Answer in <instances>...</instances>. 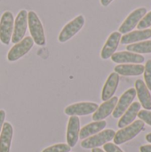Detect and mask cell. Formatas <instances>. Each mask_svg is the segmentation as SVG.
I'll return each mask as SVG.
<instances>
[{
    "label": "cell",
    "mask_w": 151,
    "mask_h": 152,
    "mask_svg": "<svg viewBox=\"0 0 151 152\" xmlns=\"http://www.w3.org/2000/svg\"><path fill=\"white\" fill-rule=\"evenodd\" d=\"M28 27V12L26 10H20L14 20L13 31L11 41L13 44H17L21 41L26 34Z\"/></svg>",
    "instance_id": "7"
},
{
    "label": "cell",
    "mask_w": 151,
    "mask_h": 152,
    "mask_svg": "<svg viewBox=\"0 0 151 152\" xmlns=\"http://www.w3.org/2000/svg\"><path fill=\"white\" fill-rule=\"evenodd\" d=\"M107 126V122L101 120V121H94L85 126L79 132V138L81 140H85L88 137H91L100 132H101Z\"/></svg>",
    "instance_id": "20"
},
{
    "label": "cell",
    "mask_w": 151,
    "mask_h": 152,
    "mask_svg": "<svg viewBox=\"0 0 151 152\" xmlns=\"http://www.w3.org/2000/svg\"><path fill=\"white\" fill-rule=\"evenodd\" d=\"M118 98L117 96H113L109 100L104 102L101 106L98 107L96 111L93 115V121H101L108 118L110 114H112L117 103Z\"/></svg>",
    "instance_id": "15"
},
{
    "label": "cell",
    "mask_w": 151,
    "mask_h": 152,
    "mask_svg": "<svg viewBox=\"0 0 151 152\" xmlns=\"http://www.w3.org/2000/svg\"><path fill=\"white\" fill-rule=\"evenodd\" d=\"M71 148L65 143H59L44 149L42 152H69Z\"/></svg>",
    "instance_id": "23"
},
{
    "label": "cell",
    "mask_w": 151,
    "mask_h": 152,
    "mask_svg": "<svg viewBox=\"0 0 151 152\" xmlns=\"http://www.w3.org/2000/svg\"><path fill=\"white\" fill-rule=\"evenodd\" d=\"M141 110V104L138 102H133L130 107L126 110V111L123 114V116L120 118L117 126L119 128H124L129 125H131L133 121H135L136 117L138 116L139 111Z\"/></svg>",
    "instance_id": "18"
},
{
    "label": "cell",
    "mask_w": 151,
    "mask_h": 152,
    "mask_svg": "<svg viewBox=\"0 0 151 152\" xmlns=\"http://www.w3.org/2000/svg\"><path fill=\"white\" fill-rule=\"evenodd\" d=\"M13 128L8 122H4L0 133V152H10Z\"/></svg>",
    "instance_id": "19"
},
{
    "label": "cell",
    "mask_w": 151,
    "mask_h": 152,
    "mask_svg": "<svg viewBox=\"0 0 151 152\" xmlns=\"http://www.w3.org/2000/svg\"><path fill=\"white\" fill-rule=\"evenodd\" d=\"M85 17L83 15H78L67 23L59 34L58 40L60 43H65L71 39L76 34H77L85 25Z\"/></svg>",
    "instance_id": "4"
},
{
    "label": "cell",
    "mask_w": 151,
    "mask_h": 152,
    "mask_svg": "<svg viewBox=\"0 0 151 152\" xmlns=\"http://www.w3.org/2000/svg\"><path fill=\"white\" fill-rule=\"evenodd\" d=\"M119 75L116 72H112L109 77L107 78L102 91H101V100L106 102L108 100H109L110 98H112L118 87V84H119Z\"/></svg>",
    "instance_id": "14"
},
{
    "label": "cell",
    "mask_w": 151,
    "mask_h": 152,
    "mask_svg": "<svg viewBox=\"0 0 151 152\" xmlns=\"http://www.w3.org/2000/svg\"><path fill=\"white\" fill-rule=\"evenodd\" d=\"M136 96V90L135 88H130L126 90L117 101V103L112 112V116L114 118H119L123 116V114L126 111V110L130 107L133 103Z\"/></svg>",
    "instance_id": "9"
},
{
    "label": "cell",
    "mask_w": 151,
    "mask_h": 152,
    "mask_svg": "<svg viewBox=\"0 0 151 152\" xmlns=\"http://www.w3.org/2000/svg\"><path fill=\"white\" fill-rule=\"evenodd\" d=\"M151 37V29H139L135 31H131L121 37L120 43L123 45H131L143 40H147Z\"/></svg>",
    "instance_id": "17"
},
{
    "label": "cell",
    "mask_w": 151,
    "mask_h": 152,
    "mask_svg": "<svg viewBox=\"0 0 151 152\" xmlns=\"http://www.w3.org/2000/svg\"><path fill=\"white\" fill-rule=\"evenodd\" d=\"M99 105L93 102H78L68 106L65 109V114L68 116H87L94 113Z\"/></svg>",
    "instance_id": "10"
},
{
    "label": "cell",
    "mask_w": 151,
    "mask_h": 152,
    "mask_svg": "<svg viewBox=\"0 0 151 152\" xmlns=\"http://www.w3.org/2000/svg\"><path fill=\"white\" fill-rule=\"evenodd\" d=\"M144 80L145 85L148 87V89L151 91V60L148 61L146 65L144 66Z\"/></svg>",
    "instance_id": "24"
},
{
    "label": "cell",
    "mask_w": 151,
    "mask_h": 152,
    "mask_svg": "<svg viewBox=\"0 0 151 152\" xmlns=\"http://www.w3.org/2000/svg\"><path fill=\"white\" fill-rule=\"evenodd\" d=\"M126 50L134 53H138V54L151 53V40L128 45L126 46Z\"/></svg>",
    "instance_id": "22"
},
{
    "label": "cell",
    "mask_w": 151,
    "mask_h": 152,
    "mask_svg": "<svg viewBox=\"0 0 151 152\" xmlns=\"http://www.w3.org/2000/svg\"><path fill=\"white\" fill-rule=\"evenodd\" d=\"M145 67L142 64H120L115 67L114 70L122 76H140L143 74Z\"/></svg>",
    "instance_id": "21"
},
{
    "label": "cell",
    "mask_w": 151,
    "mask_h": 152,
    "mask_svg": "<svg viewBox=\"0 0 151 152\" xmlns=\"http://www.w3.org/2000/svg\"><path fill=\"white\" fill-rule=\"evenodd\" d=\"M92 152H105L103 150L101 149H99V148H94V149H92Z\"/></svg>",
    "instance_id": "31"
},
{
    "label": "cell",
    "mask_w": 151,
    "mask_h": 152,
    "mask_svg": "<svg viewBox=\"0 0 151 152\" xmlns=\"http://www.w3.org/2000/svg\"><path fill=\"white\" fill-rule=\"evenodd\" d=\"M112 1H113V0H101V4L102 6L106 7V6H108V5L110 4Z\"/></svg>",
    "instance_id": "30"
},
{
    "label": "cell",
    "mask_w": 151,
    "mask_h": 152,
    "mask_svg": "<svg viewBox=\"0 0 151 152\" xmlns=\"http://www.w3.org/2000/svg\"><path fill=\"white\" fill-rule=\"evenodd\" d=\"M116 132L112 129H106L103 130L91 137H88L81 142V147L86 150L94 149L101 147L108 142H109L111 140H113L115 136Z\"/></svg>",
    "instance_id": "3"
},
{
    "label": "cell",
    "mask_w": 151,
    "mask_h": 152,
    "mask_svg": "<svg viewBox=\"0 0 151 152\" xmlns=\"http://www.w3.org/2000/svg\"><path fill=\"white\" fill-rule=\"evenodd\" d=\"M33 45H34V41L31 38V37H24L19 43L14 44V45L10 49V51L7 53V60L12 62L18 61L31 50Z\"/></svg>",
    "instance_id": "6"
},
{
    "label": "cell",
    "mask_w": 151,
    "mask_h": 152,
    "mask_svg": "<svg viewBox=\"0 0 151 152\" xmlns=\"http://www.w3.org/2000/svg\"><path fill=\"white\" fill-rule=\"evenodd\" d=\"M14 26V18L11 12L5 11L0 19V41L4 45H9L12 39Z\"/></svg>",
    "instance_id": "5"
},
{
    "label": "cell",
    "mask_w": 151,
    "mask_h": 152,
    "mask_svg": "<svg viewBox=\"0 0 151 152\" xmlns=\"http://www.w3.org/2000/svg\"><path fill=\"white\" fill-rule=\"evenodd\" d=\"M137 117H139V118L142 121H143L144 123H146L147 125L151 126V111L146 110H140Z\"/></svg>",
    "instance_id": "26"
},
{
    "label": "cell",
    "mask_w": 151,
    "mask_h": 152,
    "mask_svg": "<svg viewBox=\"0 0 151 152\" xmlns=\"http://www.w3.org/2000/svg\"><path fill=\"white\" fill-rule=\"evenodd\" d=\"M147 13V9L145 7H140L132 12L127 18L124 20L121 26L118 28V32L121 34H127L131 32Z\"/></svg>",
    "instance_id": "8"
},
{
    "label": "cell",
    "mask_w": 151,
    "mask_h": 152,
    "mask_svg": "<svg viewBox=\"0 0 151 152\" xmlns=\"http://www.w3.org/2000/svg\"><path fill=\"white\" fill-rule=\"evenodd\" d=\"M103 150L105 152H124L115 143L108 142L103 145Z\"/></svg>",
    "instance_id": "27"
},
{
    "label": "cell",
    "mask_w": 151,
    "mask_h": 152,
    "mask_svg": "<svg viewBox=\"0 0 151 152\" xmlns=\"http://www.w3.org/2000/svg\"><path fill=\"white\" fill-rule=\"evenodd\" d=\"M4 118H5V111L4 110H0V133L2 131L3 125L4 123Z\"/></svg>",
    "instance_id": "28"
},
{
    "label": "cell",
    "mask_w": 151,
    "mask_h": 152,
    "mask_svg": "<svg viewBox=\"0 0 151 152\" xmlns=\"http://www.w3.org/2000/svg\"><path fill=\"white\" fill-rule=\"evenodd\" d=\"M135 90L138 99L140 100V104L146 110H151V95L150 90L146 86L145 83L142 79L135 81Z\"/></svg>",
    "instance_id": "16"
},
{
    "label": "cell",
    "mask_w": 151,
    "mask_h": 152,
    "mask_svg": "<svg viewBox=\"0 0 151 152\" xmlns=\"http://www.w3.org/2000/svg\"><path fill=\"white\" fill-rule=\"evenodd\" d=\"M146 140H147V142H149L151 143V133H150L149 134L146 135Z\"/></svg>",
    "instance_id": "32"
},
{
    "label": "cell",
    "mask_w": 151,
    "mask_h": 152,
    "mask_svg": "<svg viewBox=\"0 0 151 152\" xmlns=\"http://www.w3.org/2000/svg\"><path fill=\"white\" fill-rule=\"evenodd\" d=\"M79 132H80V120L77 116H71L68 122L67 126V142L70 148L76 146L78 139H79Z\"/></svg>",
    "instance_id": "12"
},
{
    "label": "cell",
    "mask_w": 151,
    "mask_h": 152,
    "mask_svg": "<svg viewBox=\"0 0 151 152\" xmlns=\"http://www.w3.org/2000/svg\"><path fill=\"white\" fill-rule=\"evenodd\" d=\"M28 26L34 43L40 46L44 45L46 40L44 27L39 17L34 11H29L28 12Z\"/></svg>",
    "instance_id": "2"
},
{
    "label": "cell",
    "mask_w": 151,
    "mask_h": 152,
    "mask_svg": "<svg viewBox=\"0 0 151 152\" xmlns=\"http://www.w3.org/2000/svg\"><path fill=\"white\" fill-rule=\"evenodd\" d=\"M144 126L145 123L141 119L133 121L131 125L121 128L115 134V136L113 138L114 143L116 145H120L133 140L144 129Z\"/></svg>",
    "instance_id": "1"
},
{
    "label": "cell",
    "mask_w": 151,
    "mask_h": 152,
    "mask_svg": "<svg viewBox=\"0 0 151 152\" xmlns=\"http://www.w3.org/2000/svg\"><path fill=\"white\" fill-rule=\"evenodd\" d=\"M111 61L115 63L125 64V63H133V64H141L144 61V57L142 54L134 53L129 51H123L115 53L111 57Z\"/></svg>",
    "instance_id": "13"
},
{
    "label": "cell",
    "mask_w": 151,
    "mask_h": 152,
    "mask_svg": "<svg viewBox=\"0 0 151 152\" xmlns=\"http://www.w3.org/2000/svg\"><path fill=\"white\" fill-rule=\"evenodd\" d=\"M151 26V11L150 12L146 13L143 18L140 20V22L137 25V28L139 29H146Z\"/></svg>",
    "instance_id": "25"
},
{
    "label": "cell",
    "mask_w": 151,
    "mask_h": 152,
    "mask_svg": "<svg viewBox=\"0 0 151 152\" xmlns=\"http://www.w3.org/2000/svg\"><path fill=\"white\" fill-rule=\"evenodd\" d=\"M140 151L141 152H151V144L148 145H142L140 148Z\"/></svg>",
    "instance_id": "29"
},
{
    "label": "cell",
    "mask_w": 151,
    "mask_h": 152,
    "mask_svg": "<svg viewBox=\"0 0 151 152\" xmlns=\"http://www.w3.org/2000/svg\"><path fill=\"white\" fill-rule=\"evenodd\" d=\"M121 33L118 31L112 32L109 37H108L105 45H103L101 52V58L103 60H108L117 51L118 45L121 40Z\"/></svg>",
    "instance_id": "11"
}]
</instances>
